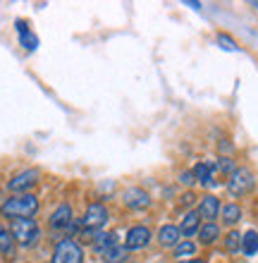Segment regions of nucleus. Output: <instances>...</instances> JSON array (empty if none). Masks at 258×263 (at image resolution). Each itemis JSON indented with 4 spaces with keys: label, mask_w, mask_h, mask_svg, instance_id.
<instances>
[{
    "label": "nucleus",
    "mask_w": 258,
    "mask_h": 263,
    "mask_svg": "<svg viewBox=\"0 0 258 263\" xmlns=\"http://www.w3.org/2000/svg\"><path fill=\"white\" fill-rule=\"evenodd\" d=\"M0 213L10 220H22V218H34L38 213V199L34 194H14L0 206Z\"/></svg>",
    "instance_id": "f257e3e1"
},
{
    "label": "nucleus",
    "mask_w": 258,
    "mask_h": 263,
    "mask_svg": "<svg viewBox=\"0 0 258 263\" xmlns=\"http://www.w3.org/2000/svg\"><path fill=\"white\" fill-rule=\"evenodd\" d=\"M10 232H12V239L19 247H34L38 242V237H41V228H38V222L36 218H22V220H12L10 222Z\"/></svg>",
    "instance_id": "f03ea898"
},
{
    "label": "nucleus",
    "mask_w": 258,
    "mask_h": 263,
    "mask_svg": "<svg viewBox=\"0 0 258 263\" xmlns=\"http://www.w3.org/2000/svg\"><path fill=\"white\" fill-rule=\"evenodd\" d=\"M253 187H256V177H253V173L249 167H237V170L230 175V180H227V192H230V196H234V199L249 194Z\"/></svg>",
    "instance_id": "7ed1b4c3"
},
{
    "label": "nucleus",
    "mask_w": 258,
    "mask_h": 263,
    "mask_svg": "<svg viewBox=\"0 0 258 263\" xmlns=\"http://www.w3.org/2000/svg\"><path fill=\"white\" fill-rule=\"evenodd\" d=\"M53 263H84V251L74 239H60L53 251Z\"/></svg>",
    "instance_id": "20e7f679"
},
{
    "label": "nucleus",
    "mask_w": 258,
    "mask_h": 263,
    "mask_svg": "<svg viewBox=\"0 0 258 263\" xmlns=\"http://www.w3.org/2000/svg\"><path fill=\"white\" fill-rule=\"evenodd\" d=\"M105 222H108V208H105L103 203H91V206L86 208L84 218H82V230H86V232H98Z\"/></svg>",
    "instance_id": "39448f33"
},
{
    "label": "nucleus",
    "mask_w": 258,
    "mask_h": 263,
    "mask_svg": "<svg viewBox=\"0 0 258 263\" xmlns=\"http://www.w3.org/2000/svg\"><path fill=\"white\" fill-rule=\"evenodd\" d=\"M122 201L132 211H146L151 206V196H148L146 189H141V187H127L122 192Z\"/></svg>",
    "instance_id": "423d86ee"
},
{
    "label": "nucleus",
    "mask_w": 258,
    "mask_h": 263,
    "mask_svg": "<svg viewBox=\"0 0 258 263\" xmlns=\"http://www.w3.org/2000/svg\"><path fill=\"white\" fill-rule=\"evenodd\" d=\"M36 182H38V170H22L7 182V189L14 194H29V189L36 187Z\"/></svg>",
    "instance_id": "0eeeda50"
},
{
    "label": "nucleus",
    "mask_w": 258,
    "mask_h": 263,
    "mask_svg": "<svg viewBox=\"0 0 258 263\" xmlns=\"http://www.w3.org/2000/svg\"><path fill=\"white\" fill-rule=\"evenodd\" d=\"M151 230L146 228V225H134V228H129V232H127V239H125V247L129 251H139L144 249V247H148V242H151Z\"/></svg>",
    "instance_id": "6e6552de"
},
{
    "label": "nucleus",
    "mask_w": 258,
    "mask_h": 263,
    "mask_svg": "<svg viewBox=\"0 0 258 263\" xmlns=\"http://www.w3.org/2000/svg\"><path fill=\"white\" fill-rule=\"evenodd\" d=\"M220 199H217L215 194H206L201 201H199V215H201V220L206 222H215V218L220 215Z\"/></svg>",
    "instance_id": "1a4fd4ad"
},
{
    "label": "nucleus",
    "mask_w": 258,
    "mask_h": 263,
    "mask_svg": "<svg viewBox=\"0 0 258 263\" xmlns=\"http://www.w3.org/2000/svg\"><path fill=\"white\" fill-rule=\"evenodd\" d=\"M74 215H72V208L67 206V203H63V206H57L55 211H53V215H50V228L53 230H72L74 228V220H72Z\"/></svg>",
    "instance_id": "9d476101"
},
{
    "label": "nucleus",
    "mask_w": 258,
    "mask_h": 263,
    "mask_svg": "<svg viewBox=\"0 0 258 263\" xmlns=\"http://www.w3.org/2000/svg\"><path fill=\"white\" fill-rule=\"evenodd\" d=\"M158 242H161V247H165V249H174V247L182 242L180 225H163L161 232H158Z\"/></svg>",
    "instance_id": "9b49d317"
},
{
    "label": "nucleus",
    "mask_w": 258,
    "mask_h": 263,
    "mask_svg": "<svg viewBox=\"0 0 258 263\" xmlns=\"http://www.w3.org/2000/svg\"><path fill=\"white\" fill-rule=\"evenodd\" d=\"M199 230H201V215H199V211H189L184 218H182V222H180V232H182V237H194V235H199Z\"/></svg>",
    "instance_id": "f8f14e48"
},
{
    "label": "nucleus",
    "mask_w": 258,
    "mask_h": 263,
    "mask_svg": "<svg viewBox=\"0 0 258 263\" xmlns=\"http://www.w3.org/2000/svg\"><path fill=\"white\" fill-rule=\"evenodd\" d=\"M220 239V225L217 222H203L201 230H199V242L203 247H210V244H215Z\"/></svg>",
    "instance_id": "ddd939ff"
},
{
    "label": "nucleus",
    "mask_w": 258,
    "mask_h": 263,
    "mask_svg": "<svg viewBox=\"0 0 258 263\" xmlns=\"http://www.w3.org/2000/svg\"><path fill=\"white\" fill-rule=\"evenodd\" d=\"M117 235H101V232H98V237L96 239H93V251H96V254H101V256H105V254H108V251L110 249H115V247H117Z\"/></svg>",
    "instance_id": "4468645a"
},
{
    "label": "nucleus",
    "mask_w": 258,
    "mask_h": 263,
    "mask_svg": "<svg viewBox=\"0 0 258 263\" xmlns=\"http://www.w3.org/2000/svg\"><path fill=\"white\" fill-rule=\"evenodd\" d=\"M17 31H19V43L24 46L27 50H36V46H38V39H36L31 31H29V27H27V22L24 20H17Z\"/></svg>",
    "instance_id": "2eb2a0df"
},
{
    "label": "nucleus",
    "mask_w": 258,
    "mask_h": 263,
    "mask_svg": "<svg viewBox=\"0 0 258 263\" xmlns=\"http://www.w3.org/2000/svg\"><path fill=\"white\" fill-rule=\"evenodd\" d=\"M213 170H215V165H210V163H196L194 165V177L196 182H201L203 187L206 184H213Z\"/></svg>",
    "instance_id": "dca6fc26"
},
{
    "label": "nucleus",
    "mask_w": 258,
    "mask_h": 263,
    "mask_svg": "<svg viewBox=\"0 0 258 263\" xmlns=\"http://www.w3.org/2000/svg\"><path fill=\"white\" fill-rule=\"evenodd\" d=\"M220 215H223L225 225H237L242 220V208H239V203H225L220 208Z\"/></svg>",
    "instance_id": "f3484780"
},
{
    "label": "nucleus",
    "mask_w": 258,
    "mask_h": 263,
    "mask_svg": "<svg viewBox=\"0 0 258 263\" xmlns=\"http://www.w3.org/2000/svg\"><path fill=\"white\" fill-rule=\"evenodd\" d=\"M242 251H244V256H249V258L258 251V232L256 230H249V232L242 235Z\"/></svg>",
    "instance_id": "a211bd4d"
},
{
    "label": "nucleus",
    "mask_w": 258,
    "mask_h": 263,
    "mask_svg": "<svg viewBox=\"0 0 258 263\" xmlns=\"http://www.w3.org/2000/svg\"><path fill=\"white\" fill-rule=\"evenodd\" d=\"M0 254L5 258H12L14 254V239H12V232L7 228H3L0 225Z\"/></svg>",
    "instance_id": "6ab92c4d"
},
{
    "label": "nucleus",
    "mask_w": 258,
    "mask_h": 263,
    "mask_svg": "<svg viewBox=\"0 0 258 263\" xmlns=\"http://www.w3.org/2000/svg\"><path fill=\"white\" fill-rule=\"evenodd\" d=\"M196 254V244L191 239H182L177 247H174V258H180V261H191V256Z\"/></svg>",
    "instance_id": "aec40b11"
},
{
    "label": "nucleus",
    "mask_w": 258,
    "mask_h": 263,
    "mask_svg": "<svg viewBox=\"0 0 258 263\" xmlns=\"http://www.w3.org/2000/svg\"><path fill=\"white\" fill-rule=\"evenodd\" d=\"M127 258H129V249L127 247H115V249H110L108 254L103 256V263H125Z\"/></svg>",
    "instance_id": "412c9836"
},
{
    "label": "nucleus",
    "mask_w": 258,
    "mask_h": 263,
    "mask_svg": "<svg viewBox=\"0 0 258 263\" xmlns=\"http://www.w3.org/2000/svg\"><path fill=\"white\" fill-rule=\"evenodd\" d=\"M225 249L230 251V254H234V251L242 249V235H239V232H234V230H232V232H227V235H225Z\"/></svg>",
    "instance_id": "4be33fe9"
},
{
    "label": "nucleus",
    "mask_w": 258,
    "mask_h": 263,
    "mask_svg": "<svg viewBox=\"0 0 258 263\" xmlns=\"http://www.w3.org/2000/svg\"><path fill=\"white\" fill-rule=\"evenodd\" d=\"M217 43H220V48H225V50H234V53L239 50L237 41H234L230 34H217Z\"/></svg>",
    "instance_id": "5701e85b"
},
{
    "label": "nucleus",
    "mask_w": 258,
    "mask_h": 263,
    "mask_svg": "<svg viewBox=\"0 0 258 263\" xmlns=\"http://www.w3.org/2000/svg\"><path fill=\"white\" fill-rule=\"evenodd\" d=\"M217 167H220V173L225 175H232L237 167H234V163H232V158H227V156H223V158H217Z\"/></svg>",
    "instance_id": "b1692460"
},
{
    "label": "nucleus",
    "mask_w": 258,
    "mask_h": 263,
    "mask_svg": "<svg viewBox=\"0 0 258 263\" xmlns=\"http://www.w3.org/2000/svg\"><path fill=\"white\" fill-rule=\"evenodd\" d=\"M180 182H182V184H187V187H191V184L196 182L194 170H187V173H182V175H180Z\"/></svg>",
    "instance_id": "393cba45"
},
{
    "label": "nucleus",
    "mask_w": 258,
    "mask_h": 263,
    "mask_svg": "<svg viewBox=\"0 0 258 263\" xmlns=\"http://www.w3.org/2000/svg\"><path fill=\"white\" fill-rule=\"evenodd\" d=\"M194 199H196V196L191 194V192H187V194L182 196V203H184V206H189V203H194Z\"/></svg>",
    "instance_id": "a878e982"
},
{
    "label": "nucleus",
    "mask_w": 258,
    "mask_h": 263,
    "mask_svg": "<svg viewBox=\"0 0 258 263\" xmlns=\"http://www.w3.org/2000/svg\"><path fill=\"white\" fill-rule=\"evenodd\" d=\"M184 263H206L203 258H191V261H184Z\"/></svg>",
    "instance_id": "bb28decb"
},
{
    "label": "nucleus",
    "mask_w": 258,
    "mask_h": 263,
    "mask_svg": "<svg viewBox=\"0 0 258 263\" xmlns=\"http://www.w3.org/2000/svg\"><path fill=\"white\" fill-rule=\"evenodd\" d=\"M251 5H253V7H256V10H258V3H251Z\"/></svg>",
    "instance_id": "cd10ccee"
},
{
    "label": "nucleus",
    "mask_w": 258,
    "mask_h": 263,
    "mask_svg": "<svg viewBox=\"0 0 258 263\" xmlns=\"http://www.w3.org/2000/svg\"><path fill=\"white\" fill-rule=\"evenodd\" d=\"M180 263H184V261H180Z\"/></svg>",
    "instance_id": "c85d7f7f"
}]
</instances>
